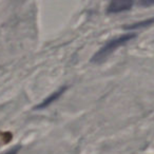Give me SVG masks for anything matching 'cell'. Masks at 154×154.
<instances>
[{
	"mask_svg": "<svg viewBox=\"0 0 154 154\" xmlns=\"http://www.w3.org/2000/svg\"><path fill=\"white\" fill-rule=\"evenodd\" d=\"M20 149H21V147H20V146H15V147L11 148V149L8 150V151L3 152L2 154H18V152H19Z\"/></svg>",
	"mask_w": 154,
	"mask_h": 154,
	"instance_id": "5",
	"label": "cell"
},
{
	"mask_svg": "<svg viewBox=\"0 0 154 154\" xmlns=\"http://www.w3.org/2000/svg\"><path fill=\"white\" fill-rule=\"evenodd\" d=\"M153 23H154V17L150 18V19H147V20H143V21H140V22H136V23H133V24H131V26H128L127 29H129V30L140 29V28L148 26H150V24H153Z\"/></svg>",
	"mask_w": 154,
	"mask_h": 154,
	"instance_id": "4",
	"label": "cell"
},
{
	"mask_svg": "<svg viewBox=\"0 0 154 154\" xmlns=\"http://www.w3.org/2000/svg\"><path fill=\"white\" fill-rule=\"evenodd\" d=\"M66 89H68V87H61V88H59L58 90H56L54 93H52L51 95H49L48 97H45V99H43L42 101H41L39 105H37L36 107L34 108L35 110H42V109H45V108H48L50 105H52L53 103H55L56 100H57L58 98H59L60 96H61L62 94H63L64 92L66 91Z\"/></svg>",
	"mask_w": 154,
	"mask_h": 154,
	"instance_id": "3",
	"label": "cell"
},
{
	"mask_svg": "<svg viewBox=\"0 0 154 154\" xmlns=\"http://www.w3.org/2000/svg\"><path fill=\"white\" fill-rule=\"evenodd\" d=\"M139 3L143 7H150L154 5V0H139Z\"/></svg>",
	"mask_w": 154,
	"mask_h": 154,
	"instance_id": "6",
	"label": "cell"
},
{
	"mask_svg": "<svg viewBox=\"0 0 154 154\" xmlns=\"http://www.w3.org/2000/svg\"><path fill=\"white\" fill-rule=\"evenodd\" d=\"M136 35L134 33H128V34L120 35L118 37L111 39L110 41H108L103 47H101L96 53L94 54L92 58H91V62L93 63H101L103 61H105L113 52H115L117 49H119L120 47L125 45L126 43H128L130 40H132Z\"/></svg>",
	"mask_w": 154,
	"mask_h": 154,
	"instance_id": "1",
	"label": "cell"
},
{
	"mask_svg": "<svg viewBox=\"0 0 154 154\" xmlns=\"http://www.w3.org/2000/svg\"><path fill=\"white\" fill-rule=\"evenodd\" d=\"M134 0H111L108 7V13L117 14L129 11L132 8Z\"/></svg>",
	"mask_w": 154,
	"mask_h": 154,
	"instance_id": "2",
	"label": "cell"
}]
</instances>
